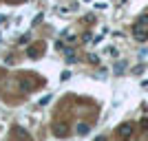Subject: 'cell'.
<instances>
[{
    "mask_svg": "<svg viewBox=\"0 0 148 141\" xmlns=\"http://www.w3.org/2000/svg\"><path fill=\"white\" fill-rule=\"evenodd\" d=\"M135 135V126H133V123H122V126H119L117 128V137H122V139H130V137Z\"/></svg>",
    "mask_w": 148,
    "mask_h": 141,
    "instance_id": "1",
    "label": "cell"
},
{
    "mask_svg": "<svg viewBox=\"0 0 148 141\" xmlns=\"http://www.w3.org/2000/svg\"><path fill=\"white\" fill-rule=\"evenodd\" d=\"M146 29H148V16H142V18L135 22V27H133V35H139V33H144Z\"/></svg>",
    "mask_w": 148,
    "mask_h": 141,
    "instance_id": "2",
    "label": "cell"
},
{
    "mask_svg": "<svg viewBox=\"0 0 148 141\" xmlns=\"http://www.w3.org/2000/svg\"><path fill=\"white\" fill-rule=\"evenodd\" d=\"M53 132H56V137H66L69 135L66 123H56V126H53Z\"/></svg>",
    "mask_w": 148,
    "mask_h": 141,
    "instance_id": "3",
    "label": "cell"
},
{
    "mask_svg": "<svg viewBox=\"0 0 148 141\" xmlns=\"http://www.w3.org/2000/svg\"><path fill=\"white\" fill-rule=\"evenodd\" d=\"M88 132H91L88 123H77V135H88Z\"/></svg>",
    "mask_w": 148,
    "mask_h": 141,
    "instance_id": "4",
    "label": "cell"
},
{
    "mask_svg": "<svg viewBox=\"0 0 148 141\" xmlns=\"http://www.w3.org/2000/svg\"><path fill=\"white\" fill-rule=\"evenodd\" d=\"M11 132H13L16 137H22V139H29V132H27V130H22V128H13Z\"/></svg>",
    "mask_w": 148,
    "mask_h": 141,
    "instance_id": "5",
    "label": "cell"
},
{
    "mask_svg": "<svg viewBox=\"0 0 148 141\" xmlns=\"http://www.w3.org/2000/svg\"><path fill=\"white\" fill-rule=\"evenodd\" d=\"M31 57H40V44H38V46H33V49H31V53H29Z\"/></svg>",
    "mask_w": 148,
    "mask_h": 141,
    "instance_id": "6",
    "label": "cell"
},
{
    "mask_svg": "<svg viewBox=\"0 0 148 141\" xmlns=\"http://www.w3.org/2000/svg\"><path fill=\"white\" fill-rule=\"evenodd\" d=\"M139 126H142V130H146V132H148V117H144L142 121H139Z\"/></svg>",
    "mask_w": 148,
    "mask_h": 141,
    "instance_id": "7",
    "label": "cell"
},
{
    "mask_svg": "<svg viewBox=\"0 0 148 141\" xmlns=\"http://www.w3.org/2000/svg\"><path fill=\"white\" fill-rule=\"evenodd\" d=\"M75 40H77V37H75V33H66V42H69V44H73Z\"/></svg>",
    "mask_w": 148,
    "mask_h": 141,
    "instance_id": "8",
    "label": "cell"
},
{
    "mask_svg": "<svg viewBox=\"0 0 148 141\" xmlns=\"http://www.w3.org/2000/svg\"><path fill=\"white\" fill-rule=\"evenodd\" d=\"M124 68H126V64H124V62H119L117 66H115V73H124Z\"/></svg>",
    "mask_w": 148,
    "mask_h": 141,
    "instance_id": "9",
    "label": "cell"
},
{
    "mask_svg": "<svg viewBox=\"0 0 148 141\" xmlns=\"http://www.w3.org/2000/svg\"><path fill=\"white\" fill-rule=\"evenodd\" d=\"M7 2H11V5H20V2H25V0H7Z\"/></svg>",
    "mask_w": 148,
    "mask_h": 141,
    "instance_id": "10",
    "label": "cell"
},
{
    "mask_svg": "<svg viewBox=\"0 0 148 141\" xmlns=\"http://www.w3.org/2000/svg\"><path fill=\"white\" fill-rule=\"evenodd\" d=\"M84 2H91V0H84Z\"/></svg>",
    "mask_w": 148,
    "mask_h": 141,
    "instance_id": "11",
    "label": "cell"
}]
</instances>
